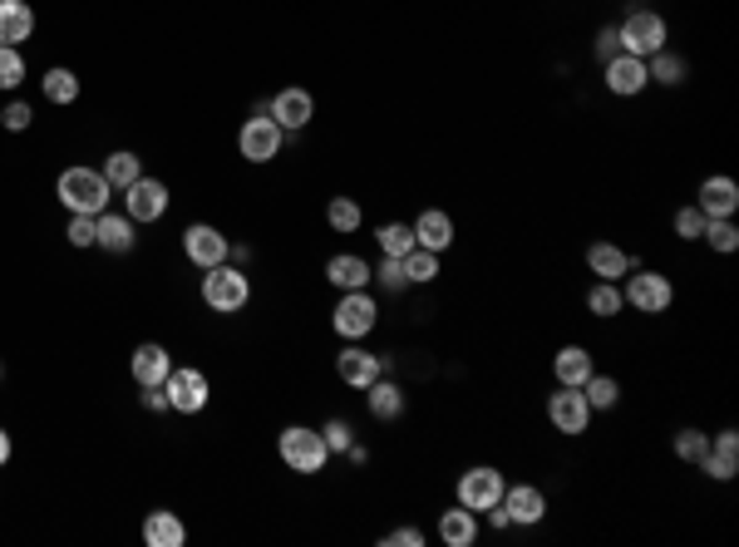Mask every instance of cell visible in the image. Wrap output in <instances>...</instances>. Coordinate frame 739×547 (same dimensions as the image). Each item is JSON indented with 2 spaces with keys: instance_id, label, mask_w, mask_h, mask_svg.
<instances>
[{
  "instance_id": "cell-42",
  "label": "cell",
  "mask_w": 739,
  "mask_h": 547,
  "mask_svg": "<svg viewBox=\"0 0 739 547\" xmlns=\"http://www.w3.org/2000/svg\"><path fill=\"white\" fill-rule=\"evenodd\" d=\"M700 232H705V213H700L696 203L680 207V213H675V237H680V242H700Z\"/></svg>"
},
{
  "instance_id": "cell-37",
  "label": "cell",
  "mask_w": 739,
  "mask_h": 547,
  "mask_svg": "<svg viewBox=\"0 0 739 547\" xmlns=\"http://www.w3.org/2000/svg\"><path fill=\"white\" fill-rule=\"evenodd\" d=\"M370 281H380V291H385V296H405V291H409L405 262H399V257H385L380 267H370Z\"/></svg>"
},
{
  "instance_id": "cell-33",
  "label": "cell",
  "mask_w": 739,
  "mask_h": 547,
  "mask_svg": "<svg viewBox=\"0 0 739 547\" xmlns=\"http://www.w3.org/2000/svg\"><path fill=\"white\" fill-rule=\"evenodd\" d=\"M582 395H587L591 415H607V409L622 405V385H616V376H601V370H591V380L582 385Z\"/></svg>"
},
{
  "instance_id": "cell-31",
  "label": "cell",
  "mask_w": 739,
  "mask_h": 547,
  "mask_svg": "<svg viewBox=\"0 0 739 547\" xmlns=\"http://www.w3.org/2000/svg\"><path fill=\"white\" fill-rule=\"evenodd\" d=\"M40 94L50 99V104H60V109L75 104V99H79V75H75V69H65V65L44 69V75H40Z\"/></svg>"
},
{
  "instance_id": "cell-32",
  "label": "cell",
  "mask_w": 739,
  "mask_h": 547,
  "mask_svg": "<svg viewBox=\"0 0 739 547\" xmlns=\"http://www.w3.org/2000/svg\"><path fill=\"white\" fill-rule=\"evenodd\" d=\"M399 262H405L409 287H434V281H439V252H429V247H409Z\"/></svg>"
},
{
  "instance_id": "cell-17",
  "label": "cell",
  "mask_w": 739,
  "mask_h": 547,
  "mask_svg": "<svg viewBox=\"0 0 739 547\" xmlns=\"http://www.w3.org/2000/svg\"><path fill=\"white\" fill-rule=\"evenodd\" d=\"M601 79H607V89L616 99H636L646 85H651L646 60H636V54H616V60H607V65H601Z\"/></svg>"
},
{
  "instance_id": "cell-8",
  "label": "cell",
  "mask_w": 739,
  "mask_h": 547,
  "mask_svg": "<svg viewBox=\"0 0 739 547\" xmlns=\"http://www.w3.org/2000/svg\"><path fill=\"white\" fill-rule=\"evenodd\" d=\"M163 395H168V409H178V415H203L207 399H213V385L193 365H173L168 380H163Z\"/></svg>"
},
{
  "instance_id": "cell-25",
  "label": "cell",
  "mask_w": 739,
  "mask_h": 547,
  "mask_svg": "<svg viewBox=\"0 0 739 547\" xmlns=\"http://www.w3.org/2000/svg\"><path fill=\"white\" fill-rule=\"evenodd\" d=\"M30 35H35L30 0H0V44H15V50H21Z\"/></svg>"
},
{
  "instance_id": "cell-24",
  "label": "cell",
  "mask_w": 739,
  "mask_h": 547,
  "mask_svg": "<svg viewBox=\"0 0 739 547\" xmlns=\"http://www.w3.org/2000/svg\"><path fill=\"white\" fill-rule=\"evenodd\" d=\"M129 370H133V380H139V390L143 385H163V380H168V370H173V355L163 351L158 341H143L139 351H133Z\"/></svg>"
},
{
  "instance_id": "cell-41",
  "label": "cell",
  "mask_w": 739,
  "mask_h": 547,
  "mask_svg": "<svg viewBox=\"0 0 739 547\" xmlns=\"http://www.w3.org/2000/svg\"><path fill=\"white\" fill-rule=\"evenodd\" d=\"M321 440H326V449L331 454H345L355 444V430H351V419H341V415H331L321 424Z\"/></svg>"
},
{
  "instance_id": "cell-39",
  "label": "cell",
  "mask_w": 739,
  "mask_h": 547,
  "mask_svg": "<svg viewBox=\"0 0 739 547\" xmlns=\"http://www.w3.org/2000/svg\"><path fill=\"white\" fill-rule=\"evenodd\" d=\"M705 449H710V434L705 430H680V434H675V459H680V463H700V459H705Z\"/></svg>"
},
{
  "instance_id": "cell-2",
  "label": "cell",
  "mask_w": 739,
  "mask_h": 547,
  "mask_svg": "<svg viewBox=\"0 0 739 547\" xmlns=\"http://www.w3.org/2000/svg\"><path fill=\"white\" fill-rule=\"evenodd\" d=\"M246 301H252V281H246L242 267L222 262V267H207L203 271V306L217 316H237L246 311Z\"/></svg>"
},
{
  "instance_id": "cell-45",
  "label": "cell",
  "mask_w": 739,
  "mask_h": 547,
  "mask_svg": "<svg viewBox=\"0 0 739 547\" xmlns=\"http://www.w3.org/2000/svg\"><path fill=\"white\" fill-rule=\"evenodd\" d=\"M591 54H597L601 65H607V60H616V54H622V40H616V25H607V30H597V40H591Z\"/></svg>"
},
{
  "instance_id": "cell-10",
  "label": "cell",
  "mask_w": 739,
  "mask_h": 547,
  "mask_svg": "<svg viewBox=\"0 0 739 547\" xmlns=\"http://www.w3.org/2000/svg\"><path fill=\"white\" fill-rule=\"evenodd\" d=\"M547 419H552V430L558 434H587V424H591V405H587V395H582L577 385H558L552 395H547Z\"/></svg>"
},
{
  "instance_id": "cell-11",
  "label": "cell",
  "mask_w": 739,
  "mask_h": 547,
  "mask_svg": "<svg viewBox=\"0 0 739 547\" xmlns=\"http://www.w3.org/2000/svg\"><path fill=\"white\" fill-rule=\"evenodd\" d=\"M182 257L203 271L222 267V262H232V242H227L213 222H193V227H182Z\"/></svg>"
},
{
  "instance_id": "cell-36",
  "label": "cell",
  "mask_w": 739,
  "mask_h": 547,
  "mask_svg": "<svg viewBox=\"0 0 739 547\" xmlns=\"http://www.w3.org/2000/svg\"><path fill=\"white\" fill-rule=\"evenodd\" d=\"M326 222H331V232L351 237V232H360L365 213H360V203H355V198H331V207H326Z\"/></svg>"
},
{
  "instance_id": "cell-3",
  "label": "cell",
  "mask_w": 739,
  "mask_h": 547,
  "mask_svg": "<svg viewBox=\"0 0 739 547\" xmlns=\"http://www.w3.org/2000/svg\"><path fill=\"white\" fill-rule=\"evenodd\" d=\"M277 454H281V463H286L291 473H321L326 459H331L321 430H311V424H286L281 440H277Z\"/></svg>"
},
{
  "instance_id": "cell-40",
  "label": "cell",
  "mask_w": 739,
  "mask_h": 547,
  "mask_svg": "<svg viewBox=\"0 0 739 547\" xmlns=\"http://www.w3.org/2000/svg\"><path fill=\"white\" fill-rule=\"evenodd\" d=\"M25 85V60L15 44H0V89H21Z\"/></svg>"
},
{
  "instance_id": "cell-12",
  "label": "cell",
  "mask_w": 739,
  "mask_h": 547,
  "mask_svg": "<svg viewBox=\"0 0 739 547\" xmlns=\"http://www.w3.org/2000/svg\"><path fill=\"white\" fill-rule=\"evenodd\" d=\"M94 247H104L109 257H129V252L139 247V222H133L129 213L104 207V213L94 217Z\"/></svg>"
},
{
  "instance_id": "cell-4",
  "label": "cell",
  "mask_w": 739,
  "mask_h": 547,
  "mask_svg": "<svg viewBox=\"0 0 739 547\" xmlns=\"http://www.w3.org/2000/svg\"><path fill=\"white\" fill-rule=\"evenodd\" d=\"M622 301L632 306V311H641V316H665L675 306V287H671V277H661V271L632 267L622 277Z\"/></svg>"
},
{
  "instance_id": "cell-49",
  "label": "cell",
  "mask_w": 739,
  "mask_h": 547,
  "mask_svg": "<svg viewBox=\"0 0 739 547\" xmlns=\"http://www.w3.org/2000/svg\"><path fill=\"white\" fill-rule=\"evenodd\" d=\"M0 380H5V365H0Z\"/></svg>"
},
{
  "instance_id": "cell-30",
  "label": "cell",
  "mask_w": 739,
  "mask_h": 547,
  "mask_svg": "<svg viewBox=\"0 0 739 547\" xmlns=\"http://www.w3.org/2000/svg\"><path fill=\"white\" fill-rule=\"evenodd\" d=\"M109 178V188H114V193H124V188H129V182H139L143 178V158L139 153H129V149H114L104 158V168H99Z\"/></svg>"
},
{
  "instance_id": "cell-20",
  "label": "cell",
  "mask_w": 739,
  "mask_h": 547,
  "mask_svg": "<svg viewBox=\"0 0 739 547\" xmlns=\"http://www.w3.org/2000/svg\"><path fill=\"white\" fill-rule=\"evenodd\" d=\"M696 207L705 217H735L739 213V182L725 178V173L705 178V182H700V193H696Z\"/></svg>"
},
{
  "instance_id": "cell-48",
  "label": "cell",
  "mask_w": 739,
  "mask_h": 547,
  "mask_svg": "<svg viewBox=\"0 0 739 547\" xmlns=\"http://www.w3.org/2000/svg\"><path fill=\"white\" fill-rule=\"evenodd\" d=\"M11 454H15V444H11V434L0 430V469H5V463H11Z\"/></svg>"
},
{
  "instance_id": "cell-13",
  "label": "cell",
  "mask_w": 739,
  "mask_h": 547,
  "mask_svg": "<svg viewBox=\"0 0 739 547\" xmlns=\"http://www.w3.org/2000/svg\"><path fill=\"white\" fill-rule=\"evenodd\" d=\"M335 376L345 380L351 390H365V385H375L380 376H385V355L375 351H365L360 341H351L341 355H335Z\"/></svg>"
},
{
  "instance_id": "cell-18",
  "label": "cell",
  "mask_w": 739,
  "mask_h": 547,
  "mask_svg": "<svg viewBox=\"0 0 739 547\" xmlns=\"http://www.w3.org/2000/svg\"><path fill=\"white\" fill-rule=\"evenodd\" d=\"M696 469L710 473L715 483H729V479L739 473V434H735V430L710 434V449H705V459H700Z\"/></svg>"
},
{
  "instance_id": "cell-5",
  "label": "cell",
  "mask_w": 739,
  "mask_h": 547,
  "mask_svg": "<svg viewBox=\"0 0 739 547\" xmlns=\"http://www.w3.org/2000/svg\"><path fill=\"white\" fill-rule=\"evenodd\" d=\"M237 149H242L246 163H271V158H281V149H286V129H281L277 118L267 114V104H257V114H252L242 129H237Z\"/></svg>"
},
{
  "instance_id": "cell-27",
  "label": "cell",
  "mask_w": 739,
  "mask_h": 547,
  "mask_svg": "<svg viewBox=\"0 0 739 547\" xmlns=\"http://www.w3.org/2000/svg\"><path fill=\"white\" fill-rule=\"evenodd\" d=\"M143 543H149V547H182V543H188V527H182L178 513L153 508V513L143 518Z\"/></svg>"
},
{
  "instance_id": "cell-6",
  "label": "cell",
  "mask_w": 739,
  "mask_h": 547,
  "mask_svg": "<svg viewBox=\"0 0 739 547\" xmlns=\"http://www.w3.org/2000/svg\"><path fill=\"white\" fill-rule=\"evenodd\" d=\"M616 40H622V54L651 60L655 50H665V44H671V30H665V15H655V11H632L622 25H616Z\"/></svg>"
},
{
  "instance_id": "cell-1",
  "label": "cell",
  "mask_w": 739,
  "mask_h": 547,
  "mask_svg": "<svg viewBox=\"0 0 739 547\" xmlns=\"http://www.w3.org/2000/svg\"><path fill=\"white\" fill-rule=\"evenodd\" d=\"M54 193H60V203H65L69 213L99 217L109 207V198H114V188H109V178L99 168H65L54 178Z\"/></svg>"
},
{
  "instance_id": "cell-23",
  "label": "cell",
  "mask_w": 739,
  "mask_h": 547,
  "mask_svg": "<svg viewBox=\"0 0 739 547\" xmlns=\"http://www.w3.org/2000/svg\"><path fill=\"white\" fill-rule=\"evenodd\" d=\"M591 370H597V360H591V351L587 345H562L558 355H552V380L558 385H587L591 380Z\"/></svg>"
},
{
  "instance_id": "cell-16",
  "label": "cell",
  "mask_w": 739,
  "mask_h": 547,
  "mask_svg": "<svg viewBox=\"0 0 739 547\" xmlns=\"http://www.w3.org/2000/svg\"><path fill=\"white\" fill-rule=\"evenodd\" d=\"M504 513H508V523H518V527L543 523L547 518V494L537 488V483H508L504 488Z\"/></svg>"
},
{
  "instance_id": "cell-15",
  "label": "cell",
  "mask_w": 739,
  "mask_h": 547,
  "mask_svg": "<svg viewBox=\"0 0 739 547\" xmlns=\"http://www.w3.org/2000/svg\"><path fill=\"white\" fill-rule=\"evenodd\" d=\"M267 114L277 118L286 133H301V129H306V124L316 118V99L306 94L301 85H286V89H277V99L267 104Z\"/></svg>"
},
{
  "instance_id": "cell-44",
  "label": "cell",
  "mask_w": 739,
  "mask_h": 547,
  "mask_svg": "<svg viewBox=\"0 0 739 547\" xmlns=\"http://www.w3.org/2000/svg\"><path fill=\"white\" fill-rule=\"evenodd\" d=\"M69 247H94V217L89 213H69Z\"/></svg>"
},
{
  "instance_id": "cell-21",
  "label": "cell",
  "mask_w": 739,
  "mask_h": 547,
  "mask_svg": "<svg viewBox=\"0 0 739 547\" xmlns=\"http://www.w3.org/2000/svg\"><path fill=\"white\" fill-rule=\"evenodd\" d=\"M439 543L444 547H473L479 543V513L473 508H463V504H454V508H444L439 513Z\"/></svg>"
},
{
  "instance_id": "cell-19",
  "label": "cell",
  "mask_w": 739,
  "mask_h": 547,
  "mask_svg": "<svg viewBox=\"0 0 739 547\" xmlns=\"http://www.w3.org/2000/svg\"><path fill=\"white\" fill-rule=\"evenodd\" d=\"M409 227H415V247H429V252H439V257L454 247V217L444 207H424Z\"/></svg>"
},
{
  "instance_id": "cell-47",
  "label": "cell",
  "mask_w": 739,
  "mask_h": 547,
  "mask_svg": "<svg viewBox=\"0 0 739 547\" xmlns=\"http://www.w3.org/2000/svg\"><path fill=\"white\" fill-rule=\"evenodd\" d=\"M143 409H158V415H163V409H168V395H163V385H143Z\"/></svg>"
},
{
  "instance_id": "cell-28",
  "label": "cell",
  "mask_w": 739,
  "mask_h": 547,
  "mask_svg": "<svg viewBox=\"0 0 739 547\" xmlns=\"http://www.w3.org/2000/svg\"><path fill=\"white\" fill-rule=\"evenodd\" d=\"M365 405H370V415H375V419H385V424H390V419L405 415V390H399L395 380L380 376L375 385H365Z\"/></svg>"
},
{
  "instance_id": "cell-34",
  "label": "cell",
  "mask_w": 739,
  "mask_h": 547,
  "mask_svg": "<svg viewBox=\"0 0 739 547\" xmlns=\"http://www.w3.org/2000/svg\"><path fill=\"white\" fill-rule=\"evenodd\" d=\"M622 281H591L587 287V311L601 316V321H611V316H622Z\"/></svg>"
},
{
  "instance_id": "cell-38",
  "label": "cell",
  "mask_w": 739,
  "mask_h": 547,
  "mask_svg": "<svg viewBox=\"0 0 739 547\" xmlns=\"http://www.w3.org/2000/svg\"><path fill=\"white\" fill-rule=\"evenodd\" d=\"M375 242H380V252H385V257H405V252L415 247V227H409V222H385L375 232Z\"/></svg>"
},
{
  "instance_id": "cell-26",
  "label": "cell",
  "mask_w": 739,
  "mask_h": 547,
  "mask_svg": "<svg viewBox=\"0 0 739 547\" xmlns=\"http://www.w3.org/2000/svg\"><path fill=\"white\" fill-rule=\"evenodd\" d=\"M326 281L341 291H365L370 287V262L355 257V252H335V257L326 262Z\"/></svg>"
},
{
  "instance_id": "cell-22",
  "label": "cell",
  "mask_w": 739,
  "mask_h": 547,
  "mask_svg": "<svg viewBox=\"0 0 739 547\" xmlns=\"http://www.w3.org/2000/svg\"><path fill=\"white\" fill-rule=\"evenodd\" d=\"M632 267H636V257L632 252H622L616 242H591L587 247V271L597 281H622Z\"/></svg>"
},
{
  "instance_id": "cell-29",
  "label": "cell",
  "mask_w": 739,
  "mask_h": 547,
  "mask_svg": "<svg viewBox=\"0 0 739 547\" xmlns=\"http://www.w3.org/2000/svg\"><path fill=\"white\" fill-rule=\"evenodd\" d=\"M646 75H651V85L675 89V85H686L690 79V65H686V54H675L671 44H665V50H655L651 60H646Z\"/></svg>"
},
{
  "instance_id": "cell-46",
  "label": "cell",
  "mask_w": 739,
  "mask_h": 547,
  "mask_svg": "<svg viewBox=\"0 0 739 547\" xmlns=\"http://www.w3.org/2000/svg\"><path fill=\"white\" fill-rule=\"evenodd\" d=\"M380 543H385V547H424L429 537L419 533V527H409V523H405V527H390V533L380 537Z\"/></svg>"
},
{
  "instance_id": "cell-7",
  "label": "cell",
  "mask_w": 739,
  "mask_h": 547,
  "mask_svg": "<svg viewBox=\"0 0 739 547\" xmlns=\"http://www.w3.org/2000/svg\"><path fill=\"white\" fill-rule=\"evenodd\" d=\"M504 488H508V479L493 469V463H473V469H463L459 483H454L459 504L473 508V513H488L493 504H504Z\"/></svg>"
},
{
  "instance_id": "cell-43",
  "label": "cell",
  "mask_w": 739,
  "mask_h": 547,
  "mask_svg": "<svg viewBox=\"0 0 739 547\" xmlns=\"http://www.w3.org/2000/svg\"><path fill=\"white\" fill-rule=\"evenodd\" d=\"M0 124H5V129H11V133H25V129H30V124H35V109L25 104V99H11V104L0 109Z\"/></svg>"
},
{
  "instance_id": "cell-35",
  "label": "cell",
  "mask_w": 739,
  "mask_h": 547,
  "mask_svg": "<svg viewBox=\"0 0 739 547\" xmlns=\"http://www.w3.org/2000/svg\"><path fill=\"white\" fill-rule=\"evenodd\" d=\"M700 242H710V252H719V257L739 252V227H735V217H705V232H700Z\"/></svg>"
},
{
  "instance_id": "cell-14",
  "label": "cell",
  "mask_w": 739,
  "mask_h": 547,
  "mask_svg": "<svg viewBox=\"0 0 739 547\" xmlns=\"http://www.w3.org/2000/svg\"><path fill=\"white\" fill-rule=\"evenodd\" d=\"M168 188H163L158 178H139L124 188V213L133 217V222H158L163 213H168Z\"/></svg>"
},
{
  "instance_id": "cell-9",
  "label": "cell",
  "mask_w": 739,
  "mask_h": 547,
  "mask_svg": "<svg viewBox=\"0 0 739 547\" xmlns=\"http://www.w3.org/2000/svg\"><path fill=\"white\" fill-rule=\"evenodd\" d=\"M331 321L345 341H365V335L380 326V306L370 291H341V306H335Z\"/></svg>"
}]
</instances>
